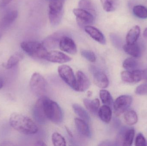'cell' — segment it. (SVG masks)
Instances as JSON below:
<instances>
[{"label": "cell", "mask_w": 147, "mask_h": 146, "mask_svg": "<svg viewBox=\"0 0 147 146\" xmlns=\"http://www.w3.org/2000/svg\"><path fill=\"white\" fill-rule=\"evenodd\" d=\"M13 0H0V7H4L9 4Z\"/></svg>", "instance_id": "38"}, {"label": "cell", "mask_w": 147, "mask_h": 146, "mask_svg": "<svg viewBox=\"0 0 147 146\" xmlns=\"http://www.w3.org/2000/svg\"><path fill=\"white\" fill-rule=\"evenodd\" d=\"M36 145H40V146H44L46 145L45 144V143L42 141H38L36 144Z\"/></svg>", "instance_id": "42"}, {"label": "cell", "mask_w": 147, "mask_h": 146, "mask_svg": "<svg viewBox=\"0 0 147 146\" xmlns=\"http://www.w3.org/2000/svg\"><path fill=\"white\" fill-rule=\"evenodd\" d=\"M86 32L93 39L102 45L106 43L105 37L103 34L97 28L92 26L87 25L84 27Z\"/></svg>", "instance_id": "14"}, {"label": "cell", "mask_w": 147, "mask_h": 146, "mask_svg": "<svg viewBox=\"0 0 147 146\" xmlns=\"http://www.w3.org/2000/svg\"><path fill=\"white\" fill-rule=\"evenodd\" d=\"M59 39L56 37H51L48 38L46 39L43 43V44L48 48H53L56 47L58 43Z\"/></svg>", "instance_id": "32"}, {"label": "cell", "mask_w": 147, "mask_h": 146, "mask_svg": "<svg viewBox=\"0 0 147 146\" xmlns=\"http://www.w3.org/2000/svg\"><path fill=\"white\" fill-rule=\"evenodd\" d=\"M18 15V12L16 10H11L7 12L1 20L0 27L3 29L9 27L17 19Z\"/></svg>", "instance_id": "15"}, {"label": "cell", "mask_w": 147, "mask_h": 146, "mask_svg": "<svg viewBox=\"0 0 147 146\" xmlns=\"http://www.w3.org/2000/svg\"><path fill=\"white\" fill-rule=\"evenodd\" d=\"M135 145L136 146H147V142L144 135L140 133L137 135L135 140Z\"/></svg>", "instance_id": "35"}, {"label": "cell", "mask_w": 147, "mask_h": 146, "mask_svg": "<svg viewBox=\"0 0 147 146\" xmlns=\"http://www.w3.org/2000/svg\"><path fill=\"white\" fill-rule=\"evenodd\" d=\"M133 102V98L129 95H122L117 98L114 103L115 115L119 116L125 112Z\"/></svg>", "instance_id": "7"}, {"label": "cell", "mask_w": 147, "mask_h": 146, "mask_svg": "<svg viewBox=\"0 0 147 146\" xmlns=\"http://www.w3.org/2000/svg\"><path fill=\"white\" fill-rule=\"evenodd\" d=\"M84 104L86 109L92 114L97 113L100 106V102L98 99L93 100L85 99H84Z\"/></svg>", "instance_id": "21"}, {"label": "cell", "mask_w": 147, "mask_h": 146, "mask_svg": "<svg viewBox=\"0 0 147 146\" xmlns=\"http://www.w3.org/2000/svg\"><path fill=\"white\" fill-rule=\"evenodd\" d=\"M93 81L95 85L101 88H105L109 85L107 75L102 71H96L93 74Z\"/></svg>", "instance_id": "16"}, {"label": "cell", "mask_w": 147, "mask_h": 146, "mask_svg": "<svg viewBox=\"0 0 147 146\" xmlns=\"http://www.w3.org/2000/svg\"><path fill=\"white\" fill-rule=\"evenodd\" d=\"M124 119L125 122L129 126L134 125L138 122V116L134 110L128 111L124 114Z\"/></svg>", "instance_id": "26"}, {"label": "cell", "mask_w": 147, "mask_h": 146, "mask_svg": "<svg viewBox=\"0 0 147 146\" xmlns=\"http://www.w3.org/2000/svg\"><path fill=\"white\" fill-rule=\"evenodd\" d=\"M46 1H50V0H46Z\"/></svg>", "instance_id": "46"}, {"label": "cell", "mask_w": 147, "mask_h": 146, "mask_svg": "<svg viewBox=\"0 0 147 146\" xmlns=\"http://www.w3.org/2000/svg\"><path fill=\"white\" fill-rule=\"evenodd\" d=\"M104 10L107 12L115 11L118 7L119 0H100Z\"/></svg>", "instance_id": "24"}, {"label": "cell", "mask_w": 147, "mask_h": 146, "mask_svg": "<svg viewBox=\"0 0 147 146\" xmlns=\"http://www.w3.org/2000/svg\"><path fill=\"white\" fill-rule=\"evenodd\" d=\"M121 78L122 80L127 83H134L132 78V73L129 71H123L121 73Z\"/></svg>", "instance_id": "33"}, {"label": "cell", "mask_w": 147, "mask_h": 146, "mask_svg": "<svg viewBox=\"0 0 147 146\" xmlns=\"http://www.w3.org/2000/svg\"><path fill=\"white\" fill-rule=\"evenodd\" d=\"M131 73L134 82L136 83L142 80V70L135 69Z\"/></svg>", "instance_id": "34"}, {"label": "cell", "mask_w": 147, "mask_h": 146, "mask_svg": "<svg viewBox=\"0 0 147 146\" xmlns=\"http://www.w3.org/2000/svg\"><path fill=\"white\" fill-rule=\"evenodd\" d=\"M134 14L138 18L142 19L147 18V8L142 5H137L133 8Z\"/></svg>", "instance_id": "28"}, {"label": "cell", "mask_w": 147, "mask_h": 146, "mask_svg": "<svg viewBox=\"0 0 147 146\" xmlns=\"http://www.w3.org/2000/svg\"><path fill=\"white\" fill-rule=\"evenodd\" d=\"M138 64L137 60L132 57H129L124 60L123 66L124 68L129 71L135 70L138 67Z\"/></svg>", "instance_id": "29"}, {"label": "cell", "mask_w": 147, "mask_h": 146, "mask_svg": "<svg viewBox=\"0 0 147 146\" xmlns=\"http://www.w3.org/2000/svg\"><path fill=\"white\" fill-rule=\"evenodd\" d=\"M52 140L53 145L64 146L66 145V141L65 138L60 134L54 133L52 136Z\"/></svg>", "instance_id": "30"}, {"label": "cell", "mask_w": 147, "mask_h": 146, "mask_svg": "<svg viewBox=\"0 0 147 146\" xmlns=\"http://www.w3.org/2000/svg\"><path fill=\"white\" fill-rule=\"evenodd\" d=\"M1 34H0V39H1Z\"/></svg>", "instance_id": "45"}, {"label": "cell", "mask_w": 147, "mask_h": 146, "mask_svg": "<svg viewBox=\"0 0 147 146\" xmlns=\"http://www.w3.org/2000/svg\"><path fill=\"white\" fill-rule=\"evenodd\" d=\"M74 122L77 130L81 135L87 138L91 137V133L90 130L86 121L82 119L76 118L74 119Z\"/></svg>", "instance_id": "17"}, {"label": "cell", "mask_w": 147, "mask_h": 146, "mask_svg": "<svg viewBox=\"0 0 147 146\" xmlns=\"http://www.w3.org/2000/svg\"><path fill=\"white\" fill-rule=\"evenodd\" d=\"M33 114L34 119L38 123L44 124L46 122L47 119L45 115L42 97L36 102L34 107Z\"/></svg>", "instance_id": "10"}, {"label": "cell", "mask_w": 147, "mask_h": 146, "mask_svg": "<svg viewBox=\"0 0 147 146\" xmlns=\"http://www.w3.org/2000/svg\"><path fill=\"white\" fill-rule=\"evenodd\" d=\"M135 93L139 95H144L147 94V83L142 84L136 87Z\"/></svg>", "instance_id": "36"}, {"label": "cell", "mask_w": 147, "mask_h": 146, "mask_svg": "<svg viewBox=\"0 0 147 146\" xmlns=\"http://www.w3.org/2000/svg\"><path fill=\"white\" fill-rule=\"evenodd\" d=\"M4 84V81L3 80V79L0 77V89H1L3 87V85Z\"/></svg>", "instance_id": "41"}, {"label": "cell", "mask_w": 147, "mask_h": 146, "mask_svg": "<svg viewBox=\"0 0 147 146\" xmlns=\"http://www.w3.org/2000/svg\"><path fill=\"white\" fill-rule=\"evenodd\" d=\"M23 58L22 54L17 52L10 56L7 62L3 65V66L7 69L12 68L17 65Z\"/></svg>", "instance_id": "22"}, {"label": "cell", "mask_w": 147, "mask_h": 146, "mask_svg": "<svg viewBox=\"0 0 147 146\" xmlns=\"http://www.w3.org/2000/svg\"><path fill=\"white\" fill-rule=\"evenodd\" d=\"M30 86L32 92L35 96L40 98L44 97L46 92V81L40 74L35 73L32 75Z\"/></svg>", "instance_id": "5"}, {"label": "cell", "mask_w": 147, "mask_h": 146, "mask_svg": "<svg viewBox=\"0 0 147 146\" xmlns=\"http://www.w3.org/2000/svg\"><path fill=\"white\" fill-rule=\"evenodd\" d=\"M76 79L77 91H85L90 87V82L87 76L82 71L77 72Z\"/></svg>", "instance_id": "12"}, {"label": "cell", "mask_w": 147, "mask_h": 146, "mask_svg": "<svg viewBox=\"0 0 147 146\" xmlns=\"http://www.w3.org/2000/svg\"><path fill=\"white\" fill-rule=\"evenodd\" d=\"M9 122L14 129L23 134H34L38 131L36 123L28 117L22 114L13 113L9 117Z\"/></svg>", "instance_id": "1"}, {"label": "cell", "mask_w": 147, "mask_h": 146, "mask_svg": "<svg viewBox=\"0 0 147 146\" xmlns=\"http://www.w3.org/2000/svg\"><path fill=\"white\" fill-rule=\"evenodd\" d=\"M22 49L28 55L38 59H45L48 51L43 43L34 41L23 42L21 44Z\"/></svg>", "instance_id": "3"}, {"label": "cell", "mask_w": 147, "mask_h": 146, "mask_svg": "<svg viewBox=\"0 0 147 146\" xmlns=\"http://www.w3.org/2000/svg\"><path fill=\"white\" fill-rule=\"evenodd\" d=\"M73 12L79 25L86 26L92 24L94 21V15L84 9L80 8L74 9Z\"/></svg>", "instance_id": "8"}, {"label": "cell", "mask_w": 147, "mask_h": 146, "mask_svg": "<svg viewBox=\"0 0 147 146\" xmlns=\"http://www.w3.org/2000/svg\"><path fill=\"white\" fill-rule=\"evenodd\" d=\"M142 79L147 81V68L142 70Z\"/></svg>", "instance_id": "39"}, {"label": "cell", "mask_w": 147, "mask_h": 146, "mask_svg": "<svg viewBox=\"0 0 147 146\" xmlns=\"http://www.w3.org/2000/svg\"><path fill=\"white\" fill-rule=\"evenodd\" d=\"M134 135V129H129L120 134L117 138V142L121 143L123 146H131L133 144Z\"/></svg>", "instance_id": "13"}, {"label": "cell", "mask_w": 147, "mask_h": 146, "mask_svg": "<svg viewBox=\"0 0 147 146\" xmlns=\"http://www.w3.org/2000/svg\"><path fill=\"white\" fill-rule=\"evenodd\" d=\"M66 131H67V133L69 134V135L70 136H71V137H72L73 135H72V133H71V131L69 129H68V128L66 127Z\"/></svg>", "instance_id": "44"}, {"label": "cell", "mask_w": 147, "mask_h": 146, "mask_svg": "<svg viewBox=\"0 0 147 146\" xmlns=\"http://www.w3.org/2000/svg\"><path fill=\"white\" fill-rule=\"evenodd\" d=\"M111 39L115 45L117 47H121L122 45V40L121 38L116 34H111L110 35Z\"/></svg>", "instance_id": "37"}, {"label": "cell", "mask_w": 147, "mask_h": 146, "mask_svg": "<svg viewBox=\"0 0 147 146\" xmlns=\"http://www.w3.org/2000/svg\"><path fill=\"white\" fill-rule=\"evenodd\" d=\"M98 115L103 122L108 123L110 122L112 117V111L109 106L103 105L98 110Z\"/></svg>", "instance_id": "19"}, {"label": "cell", "mask_w": 147, "mask_h": 146, "mask_svg": "<svg viewBox=\"0 0 147 146\" xmlns=\"http://www.w3.org/2000/svg\"><path fill=\"white\" fill-rule=\"evenodd\" d=\"M124 51L133 57H139L141 55L140 47L136 43L133 44H127L123 46Z\"/></svg>", "instance_id": "18"}, {"label": "cell", "mask_w": 147, "mask_h": 146, "mask_svg": "<svg viewBox=\"0 0 147 146\" xmlns=\"http://www.w3.org/2000/svg\"><path fill=\"white\" fill-rule=\"evenodd\" d=\"M14 145L12 142L9 141H4L1 142L0 144V146H13Z\"/></svg>", "instance_id": "40"}, {"label": "cell", "mask_w": 147, "mask_h": 146, "mask_svg": "<svg viewBox=\"0 0 147 146\" xmlns=\"http://www.w3.org/2000/svg\"><path fill=\"white\" fill-rule=\"evenodd\" d=\"M143 36L144 37L147 39V27L145 29V31H144L143 32Z\"/></svg>", "instance_id": "43"}, {"label": "cell", "mask_w": 147, "mask_h": 146, "mask_svg": "<svg viewBox=\"0 0 147 146\" xmlns=\"http://www.w3.org/2000/svg\"><path fill=\"white\" fill-rule=\"evenodd\" d=\"M81 55L83 57L91 62H95L96 60V57L95 53L91 51L83 50L81 51Z\"/></svg>", "instance_id": "31"}, {"label": "cell", "mask_w": 147, "mask_h": 146, "mask_svg": "<svg viewBox=\"0 0 147 146\" xmlns=\"http://www.w3.org/2000/svg\"><path fill=\"white\" fill-rule=\"evenodd\" d=\"M65 0H50L49 3V18L53 26L59 25L63 15Z\"/></svg>", "instance_id": "4"}, {"label": "cell", "mask_w": 147, "mask_h": 146, "mask_svg": "<svg viewBox=\"0 0 147 146\" xmlns=\"http://www.w3.org/2000/svg\"><path fill=\"white\" fill-rule=\"evenodd\" d=\"M59 46L60 49L71 55H75L77 52V46L74 41L69 37L64 36L59 40Z\"/></svg>", "instance_id": "11"}, {"label": "cell", "mask_w": 147, "mask_h": 146, "mask_svg": "<svg viewBox=\"0 0 147 146\" xmlns=\"http://www.w3.org/2000/svg\"><path fill=\"white\" fill-rule=\"evenodd\" d=\"M78 6L80 8L88 11L94 16L96 15V7L91 0H80L79 2Z\"/></svg>", "instance_id": "23"}, {"label": "cell", "mask_w": 147, "mask_h": 146, "mask_svg": "<svg viewBox=\"0 0 147 146\" xmlns=\"http://www.w3.org/2000/svg\"><path fill=\"white\" fill-rule=\"evenodd\" d=\"M140 34V28L138 25L132 27L127 34L126 42L127 44H133L136 43Z\"/></svg>", "instance_id": "20"}, {"label": "cell", "mask_w": 147, "mask_h": 146, "mask_svg": "<svg viewBox=\"0 0 147 146\" xmlns=\"http://www.w3.org/2000/svg\"><path fill=\"white\" fill-rule=\"evenodd\" d=\"M42 98L45 115L47 119L56 124L62 122L63 112L59 105L56 102L45 96L42 97Z\"/></svg>", "instance_id": "2"}, {"label": "cell", "mask_w": 147, "mask_h": 146, "mask_svg": "<svg viewBox=\"0 0 147 146\" xmlns=\"http://www.w3.org/2000/svg\"><path fill=\"white\" fill-rule=\"evenodd\" d=\"M45 59L54 63H64L70 61L72 58L61 51H53L48 52Z\"/></svg>", "instance_id": "9"}, {"label": "cell", "mask_w": 147, "mask_h": 146, "mask_svg": "<svg viewBox=\"0 0 147 146\" xmlns=\"http://www.w3.org/2000/svg\"><path fill=\"white\" fill-rule=\"evenodd\" d=\"M59 74L60 78L73 90H77L76 79L73 70L69 66L63 65L59 67Z\"/></svg>", "instance_id": "6"}, {"label": "cell", "mask_w": 147, "mask_h": 146, "mask_svg": "<svg viewBox=\"0 0 147 146\" xmlns=\"http://www.w3.org/2000/svg\"><path fill=\"white\" fill-rule=\"evenodd\" d=\"M74 111L76 115L86 122H89L90 121V117L87 111L79 105L74 104L72 106Z\"/></svg>", "instance_id": "25"}, {"label": "cell", "mask_w": 147, "mask_h": 146, "mask_svg": "<svg viewBox=\"0 0 147 146\" xmlns=\"http://www.w3.org/2000/svg\"><path fill=\"white\" fill-rule=\"evenodd\" d=\"M99 97L102 103L105 105H111L113 103V99L110 93L107 90H101L99 92Z\"/></svg>", "instance_id": "27"}]
</instances>
